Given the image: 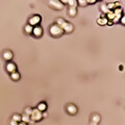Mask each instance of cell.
I'll use <instances>...</instances> for the list:
<instances>
[{
  "mask_svg": "<svg viewBox=\"0 0 125 125\" xmlns=\"http://www.w3.org/2000/svg\"><path fill=\"white\" fill-rule=\"evenodd\" d=\"M10 78H12L13 80H15V81H17V80H19L20 79V73L19 72H14V73H12V75H10Z\"/></svg>",
  "mask_w": 125,
  "mask_h": 125,
  "instance_id": "obj_15",
  "label": "cell"
},
{
  "mask_svg": "<svg viewBox=\"0 0 125 125\" xmlns=\"http://www.w3.org/2000/svg\"><path fill=\"white\" fill-rule=\"evenodd\" d=\"M31 113H32V108H31V107H26L25 108V111H24V114L25 115H27V116H30Z\"/></svg>",
  "mask_w": 125,
  "mask_h": 125,
  "instance_id": "obj_22",
  "label": "cell"
},
{
  "mask_svg": "<svg viewBox=\"0 0 125 125\" xmlns=\"http://www.w3.org/2000/svg\"><path fill=\"white\" fill-rule=\"evenodd\" d=\"M66 109L70 115H76L77 114V107H76V105H74V104H68Z\"/></svg>",
  "mask_w": 125,
  "mask_h": 125,
  "instance_id": "obj_7",
  "label": "cell"
},
{
  "mask_svg": "<svg viewBox=\"0 0 125 125\" xmlns=\"http://www.w3.org/2000/svg\"><path fill=\"white\" fill-rule=\"evenodd\" d=\"M120 22H121L123 25L125 24V18H124V16H122V17L120 18Z\"/></svg>",
  "mask_w": 125,
  "mask_h": 125,
  "instance_id": "obj_25",
  "label": "cell"
},
{
  "mask_svg": "<svg viewBox=\"0 0 125 125\" xmlns=\"http://www.w3.org/2000/svg\"><path fill=\"white\" fill-rule=\"evenodd\" d=\"M21 122H24V123H29L30 122V116H27V115L23 114L22 116H21Z\"/></svg>",
  "mask_w": 125,
  "mask_h": 125,
  "instance_id": "obj_12",
  "label": "cell"
},
{
  "mask_svg": "<svg viewBox=\"0 0 125 125\" xmlns=\"http://www.w3.org/2000/svg\"><path fill=\"white\" fill-rule=\"evenodd\" d=\"M68 4H69V6L70 7H75L76 9V6H77V0H68V2H67Z\"/></svg>",
  "mask_w": 125,
  "mask_h": 125,
  "instance_id": "obj_16",
  "label": "cell"
},
{
  "mask_svg": "<svg viewBox=\"0 0 125 125\" xmlns=\"http://www.w3.org/2000/svg\"><path fill=\"white\" fill-rule=\"evenodd\" d=\"M90 125H98V124H96V123H93V122H91Z\"/></svg>",
  "mask_w": 125,
  "mask_h": 125,
  "instance_id": "obj_30",
  "label": "cell"
},
{
  "mask_svg": "<svg viewBox=\"0 0 125 125\" xmlns=\"http://www.w3.org/2000/svg\"><path fill=\"white\" fill-rule=\"evenodd\" d=\"M49 32H50V35L52 36H61L62 33H64V31L59 26H57L56 24L54 25H51L50 28H49Z\"/></svg>",
  "mask_w": 125,
  "mask_h": 125,
  "instance_id": "obj_1",
  "label": "cell"
},
{
  "mask_svg": "<svg viewBox=\"0 0 125 125\" xmlns=\"http://www.w3.org/2000/svg\"><path fill=\"white\" fill-rule=\"evenodd\" d=\"M2 55H3V58L5 59V61H10V59L13 58V52L10 51V50H5L4 52H3V54H2Z\"/></svg>",
  "mask_w": 125,
  "mask_h": 125,
  "instance_id": "obj_9",
  "label": "cell"
},
{
  "mask_svg": "<svg viewBox=\"0 0 125 125\" xmlns=\"http://www.w3.org/2000/svg\"><path fill=\"white\" fill-rule=\"evenodd\" d=\"M107 24H108V25H113V22H112V21H108Z\"/></svg>",
  "mask_w": 125,
  "mask_h": 125,
  "instance_id": "obj_29",
  "label": "cell"
},
{
  "mask_svg": "<svg viewBox=\"0 0 125 125\" xmlns=\"http://www.w3.org/2000/svg\"><path fill=\"white\" fill-rule=\"evenodd\" d=\"M107 22H108V20L105 17H100L97 19V23L99 25H107Z\"/></svg>",
  "mask_w": 125,
  "mask_h": 125,
  "instance_id": "obj_11",
  "label": "cell"
},
{
  "mask_svg": "<svg viewBox=\"0 0 125 125\" xmlns=\"http://www.w3.org/2000/svg\"><path fill=\"white\" fill-rule=\"evenodd\" d=\"M12 120H14V121H16V122H18V123H19V122L21 121V116H20V115H18V114H15L14 116H13V119Z\"/></svg>",
  "mask_w": 125,
  "mask_h": 125,
  "instance_id": "obj_20",
  "label": "cell"
},
{
  "mask_svg": "<svg viewBox=\"0 0 125 125\" xmlns=\"http://www.w3.org/2000/svg\"><path fill=\"white\" fill-rule=\"evenodd\" d=\"M40 22H41V17L39 15H35L29 19L28 24H29L30 26H32V27H35V26H36Z\"/></svg>",
  "mask_w": 125,
  "mask_h": 125,
  "instance_id": "obj_4",
  "label": "cell"
},
{
  "mask_svg": "<svg viewBox=\"0 0 125 125\" xmlns=\"http://www.w3.org/2000/svg\"><path fill=\"white\" fill-rule=\"evenodd\" d=\"M32 35L36 36V38H39V36H41L43 35V28L41 27V26H35L32 29Z\"/></svg>",
  "mask_w": 125,
  "mask_h": 125,
  "instance_id": "obj_6",
  "label": "cell"
},
{
  "mask_svg": "<svg viewBox=\"0 0 125 125\" xmlns=\"http://www.w3.org/2000/svg\"><path fill=\"white\" fill-rule=\"evenodd\" d=\"M9 125H18V122H16V121H14V120H12V121H10V123H9Z\"/></svg>",
  "mask_w": 125,
  "mask_h": 125,
  "instance_id": "obj_26",
  "label": "cell"
},
{
  "mask_svg": "<svg viewBox=\"0 0 125 125\" xmlns=\"http://www.w3.org/2000/svg\"><path fill=\"white\" fill-rule=\"evenodd\" d=\"M68 14H69L70 17H75L77 14V9L75 7H69V10H68Z\"/></svg>",
  "mask_w": 125,
  "mask_h": 125,
  "instance_id": "obj_13",
  "label": "cell"
},
{
  "mask_svg": "<svg viewBox=\"0 0 125 125\" xmlns=\"http://www.w3.org/2000/svg\"><path fill=\"white\" fill-rule=\"evenodd\" d=\"M43 118L42 117V113L40 111H38L36 108L32 109V113L30 115V122H36V121H40V120Z\"/></svg>",
  "mask_w": 125,
  "mask_h": 125,
  "instance_id": "obj_2",
  "label": "cell"
},
{
  "mask_svg": "<svg viewBox=\"0 0 125 125\" xmlns=\"http://www.w3.org/2000/svg\"><path fill=\"white\" fill-rule=\"evenodd\" d=\"M114 18H115V14L113 13V10H109V12L107 13V18H106V19H107L108 21H113Z\"/></svg>",
  "mask_w": 125,
  "mask_h": 125,
  "instance_id": "obj_18",
  "label": "cell"
},
{
  "mask_svg": "<svg viewBox=\"0 0 125 125\" xmlns=\"http://www.w3.org/2000/svg\"><path fill=\"white\" fill-rule=\"evenodd\" d=\"M91 121L93 122V123H96V124H98L99 122H100V116L97 114H94L93 116H92V119H91Z\"/></svg>",
  "mask_w": 125,
  "mask_h": 125,
  "instance_id": "obj_14",
  "label": "cell"
},
{
  "mask_svg": "<svg viewBox=\"0 0 125 125\" xmlns=\"http://www.w3.org/2000/svg\"><path fill=\"white\" fill-rule=\"evenodd\" d=\"M16 69H17V67H16V65L14 64V62H7L6 65V70L9 71V73H14L16 72Z\"/></svg>",
  "mask_w": 125,
  "mask_h": 125,
  "instance_id": "obj_8",
  "label": "cell"
},
{
  "mask_svg": "<svg viewBox=\"0 0 125 125\" xmlns=\"http://www.w3.org/2000/svg\"><path fill=\"white\" fill-rule=\"evenodd\" d=\"M106 6H107L108 10H112L113 9H116V3L115 2H109L108 4H106Z\"/></svg>",
  "mask_w": 125,
  "mask_h": 125,
  "instance_id": "obj_21",
  "label": "cell"
},
{
  "mask_svg": "<svg viewBox=\"0 0 125 125\" xmlns=\"http://www.w3.org/2000/svg\"><path fill=\"white\" fill-rule=\"evenodd\" d=\"M96 2H97L96 0H88L87 3H96Z\"/></svg>",
  "mask_w": 125,
  "mask_h": 125,
  "instance_id": "obj_27",
  "label": "cell"
},
{
  "mask_svg": "<svg viewBox=\"0 0 125 125\" xmlns=\"http://www.w3.org/2000/svg\"><path fill=\"white\" fill-rule=\"evenodd\" d=\"M65 22H66V21L62 19V18H57V19H56V25L59 26V27H62V26L64 25Z\"/></svg>",
  "mask_w": 125,
  "mask_h": 125,
  "instance_id": "obj_17",
  "label": "cell"
},
{
  "mask_svg": "<svg viewBox=\"0 0 125 125\" xmlns=\"http://www.w3.org/2000/svg\"><path fill=\"white\" fill-rule=\"evenodd\" d=\"M18 125H27V124L24 123V122H19V123H18Z\"/></svg>",
  "mask_w": 125,
  "mask_h": 125,
  "instance_id": "obj_28",
  "label": "cell"
},
{
  "mask_svg": "<svg viewBox=\"0 0 125 125\" xmlns=\"http://www.w3.org/2000/svg\"><path fill=\"white\" fill-rule=\"evenodd\" d=\"M32 29H33V27L30 26L29 24H27L25 26V32L26 33H32Z\"/></svg>",
  "mask_w": 125,
  "mask_h": 125,
  "instance_id": "obj_19",
  "label": "cell"
},
{
  "mask_svg": "<svg viewBox=\"0 0 125 125\" xmlns=\"http://www.w3.org/2000/svg\"><path fill=\"white\" fill-rule=\"evenodd\" d=\"M38 111H40L41 113H44V112L47 109V104L45 102H40L38 104V107H36Z\"/></svg>",
  "mask_w": 125,
  "mask_h": 125,
  "instance_id": "obj_10",
  "label": "cell"
},
{
  "mask_svg": "<svg viewBox=\"0 0 125 125\" xmlns=\"http://www.w3.org/2000/svg\"><path fill=\"white\" fill-rule=\"evenodd\" d=\"M49 5H50L51 7H53L54 9L61 10L64 9V4H62L61 1H58V0H50V1H49Z\"/></svg>",
  "mask_w": 125,
  "mask_h": 125,
  "instance_id": "obj_3",
  "label": "cell"
},
{
  "mask_svg": "<svg viewBox=\"0 0 125 125\" xmlns=\"http://www.w3.org/2000/svg\"><path fill=\"white\" fill-rule=\"evenodd\" d=\"M61 28L62 29V31H64V32H67V33L72 32L73 29H74L73 25L71 24V23H68V22H65V23H64V25H62Z\"/></svg>",
  "mask_w": 125,
  "mask_h": 125,
  "instance_id": "obj_5",
  "label": "cell"
},
{
  "mask_svg": "<svg viewBox=\"0 0 125 125\" xmlns=\"http://www.w3.org/2000/svg\"><path fill=\"white\" fill-rule=\"evenodd\" d=\"M77 4L81 5V6H85L88 3H87V0H78L77 1Z\"/></svg>",
  "mask_w": 125,
  "mask_h": 125,
  "instance_id": "obj_23",
  "label": "cell"
},
{
  "mask_svg": "<svg viewBox=\"0 0 125 125\" xmlns=\"http://www.w3.org/2000/svg\"><path fill=\"white\" fill-rule=\"evenodd\" d=\"M101 9H102L103 13H106V14H107V13L109 12L108 9H107V6H106V4H102V6H101Z\"/></svg>",
  "mask_w": 125,
  "mask_h": 125,
  "instance_id": "obj_24",
  "label": "cell"
}]
</instances>
